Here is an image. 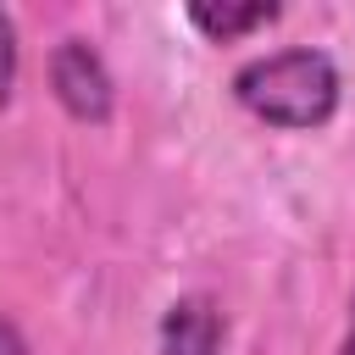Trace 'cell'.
Listing matches in <instances>:
<instances>
[{"label":"cell","instance_id":"6","mask_svg":"<svg viewBox=\"0 0 355 355\" xmlns=\"http://www.w3.org/2000/svg\"><path fill=\"white\" fill-rule=\"evenodd\" d=\"M0 355H33L28 338L17 333V322H6V316H0Z\"/></svg>","mask_w":355,"mask_h":355},{"label":"cell","instance_id":"7","mask_svg":"<svg viewBox=\"0 0 355 355\" xmlns=\"http://www.w3.org/2000/svg\"><path fill=\"white\" fill-rule=\"evenodd\" d=\"M338 355H355V305H349V327H344V344H338Z\"/></svg>","mask_w":355,"mask_h":355},{"label":"cell","instance_id":"2","mask_svg":"<svg viewBox=\"0 0 355 355\" xmlns=\"http://www.w3.org/2000/svg\"><path fill=\"white\" fill-rule=\"evenodd\" d=\"M50 89H55V100H61V111L72 122L105 128L111 111H116L111 67H105V55L89 39H61L55 44V55H50Z\"/></svg>","mask_w":355,"mask_h":355},{"label":"cell","instance_id":"3","mask_svg":"<svg viewBox=\"0 0 355 355\" xmlns=\"http://www.w3.org/2000/svg\"><path fill=\"white\" fill-rule=\"evenodd\" d=\"M227 338V316L211 294H178L161 316L155 355H216Z\"/></svg>","mask_w":355,"mask_h":355},{"label":"cell","instance_id":"4","mask_svg":"<svg viewBox=\"0 0 355 355\" xmlns=\"http://www.w3.org/2000/svg\"><path fill=\"white\" fill-rule=\"evenodd\" d=\"M183 17H189L211 44H233V39H244V33L266 28V22H277L283 6H277V0H194Z\"/></svg>","mask_w":355,"mask_h":355},{"label":"cell","instance_id":"1","mask_svg":"<svg viewBox=\"0 0 355 355\" xmlns=\"http://www.w3.org/2000/svg\"><path fill=\"white\" fill-rule=\"evenodd\" d=\"M338 94H344V83H338L333 55L311 50V44L255 55L233 72V100L250 116H261L266 128H288V133H311V128L333 122Z\"/></svg>","mask_w":355,"mask_h":355},{"label":"cell","instance_id":"5","mask_svg":"<svg viewBox=\"0 0 355 355\" xmlns=\"http://www.w3.org/2000/svg\"><path fill=\"white\" fill-rule=\"evenodd\" d=\"M11 89H17V22L11 11H0V111L11 105Z\"/></svg>","mask_w":355,"mask_h":355}]
</instances>
